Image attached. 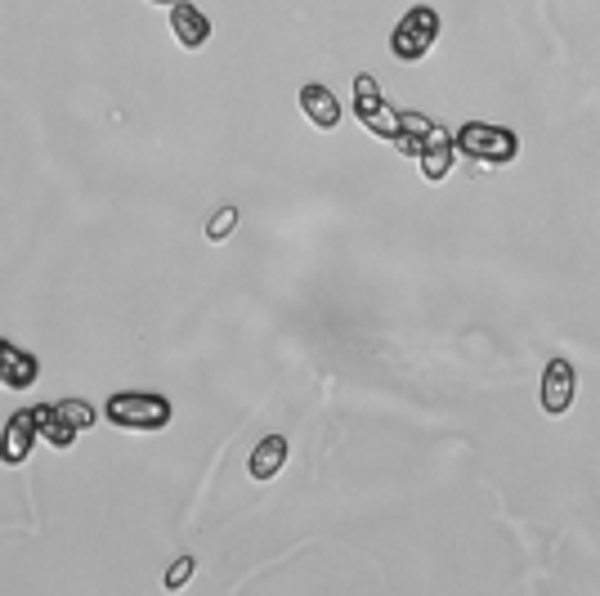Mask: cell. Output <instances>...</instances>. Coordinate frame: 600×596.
<instances>
[{
	"label": "cell",
	"mask_w": 600,
	"mask_h": 596,
	"mask_svg": "<svg viewBox=\"0 0 600 596\" xmlns=\"http://www.w3.org/2000/svg\"><path fill=\"white\" fill-rule=\"evenodd\" d=\"M417 162H422V175L430 184L448 180V171H452V140H448V130H435V136L426 140V149L417 153Z\"/></svg>",
	"instance_id": "8fae6325"
},
{
	"label": "cell",
	"mask_w": 600,
	"mask_h": 596,
	"mask_svg": "<svg viewBox=\"0 0 600 596\" xmlns=\"http://www.w3.org/2000/svg\"><path fill=\"white\" fill-rule=\"evenodd\" d=\"M301 112H305V121H309L314 130H337V126H341V104H337V95H331L327 86H318V82L301 86Z\"/></svg>",
	"instance_id": "ba28073f"
},
{
	"label": "cell",
	"mask_w": 600,
	"mask_h": 596,
	"mask_svg": "<svg viewBox=\"0 0 600 596\" xmlns=\"http://www.w3.org/2000/svg\"><path fill=\"white\" fill-rule=\"evenodd\" d=\"M36 377H41L36 355L14 346L10 337H0V386H6V390H28V386H36Z\"/></svg>",
	"instance_id": "52a82bcc"
},
{
	"label": "cell",
	"mask_w": 600,
	"mask_h": 596,
	"mask_svg": "<svg viewBox=\"0 0 600 596\" xmlns=\"http://www.w3.org/2000/svg\"><path fill=\"white\" fill-rule=\"evenodd\" d=\"M233 229H238V207H233V203H225V207L207 220V238H211V242H225Z\"/></svg>",
	"instance_id": "5bb4252c"
},
{
	"label": "cell",
	"mask_w": 600,
	"mask_h": 596,
	"mask_svg": "<svg viewBox=\"0 0 600 596\" xmlns=\"http://www.w3.org/2000/svg\"><path fill=\"white\" fill-rule=\"evenodd\" d=\"M149 6H179V0H149Z\"/></svg>",
	"instance_id": "2e32d148"
},
{
	"label": "cell",
	"mask_w": 600,
	"mask_h": 596,
	"mask_svg": "<svg viewBox=\"0 0 600 596\" xmlns=\"http://www.w3.org/2000/svg\"><path fill=\"white\" fill-rule=\"evenodd\" d=\"M36 418H41V440H50L54 448H73L77 444V426L68 422V418H63L54 404H36Z\"/></svg>",
	"instance_id": "4fadbf2b"
},
{
	"label": "cell",
	"mask_w": 600,
	"mask_h": 596,
	"mask_svg": "<svg viewBox=\"0 0 600 596\" xmlns=\"http://www.w3.org/2000/svg\"><path fill=\"white\" fill-rule=\"evenodd\" d=\"M435 121L426 117V112H404V130H399V140H394V149L399 153H408V158H417L422 149H426V140L435 136Z\"/></svg>",
	"instance_id": "7c38bea8"
},
{
	"label": "cell",
	"mask_w": 600,
	"mask_h": 596,
	"mask_svg": "<svg viewBox=\"0 0 600 596\" xmlns=\"http://www.w3.org/2000/svg\"><path fill=\"white\" fill-rule=\"evenodd\" d=\"M354 117L363 121V130H372V136L385 140V144H394L399 130H404V112H394V108L385 104L377 77H368V73L354 77Z\"/></svg>",
	"instance_id": "277c9868"
},
{
	"label": "cell",
	"mask_w": 600,
	"mask_h": 596,
	"mask_svg": "<svg viewBox=\"0 0 600 596\" xmlns=\"http://www.w3.org/2000/svg\"><path fill=\"white\" fill-rule=\"evenodd\" d=\"M193 570H197V561L193 556H175V565L166 570V587L175 592V587H184L188 578H193Z\"/></svg>",
	"instance_id": "9a60e30c"
},
{
	"label": "cell",
	"mask_w": 600,
	"mask_h": 596,
	"mask_svg": "<svg viewBox=\"0 0 600 596\" xmlns=\"http://www.w3.org/2000/svg\"><path fill=\"white\" fill-rule=\"evenodd\" d=\"M439 28L444 23H439V14L430 6H413L404 19H399V28L390 36V54L399 63H422L430 54V45L439 41Z\"/></svg>",
	"instance_id": "3957f363"
},
{
	"label": "cell",
	"mask_w": 600,
	"mask_h": 596,
	"mask_svg": "<svg viewBox=\"0 0 600 596\" xmlns=\"http://www.w3.org/2000/svg\"><path fill=\"white\" fill-rule=\"evenodd\" d=\"M171 32L184 50H203L211 41V19L188 0H179V6H171Z\"/></svg>",
	"instance_id": "9c48e42d"
},
{
	"label": "cell",
	"mask_w": 600,
	"mask_h": 596,
	"mask_svg": "<svg viewBox=\"0 0 600 596\" xmlns=\"http://www.w3.org/2000/svg\"><path fill=\"white\" fill-rule=\"evenodd\" d=\"M574 390H578V372L569 359H552L543 368V413L547 418H565L574 404Z\"/></svg>",
	"instance_id": "8992f818"
},
{
	"label": "cell",
	"mask_w": 600,
	"mask_h": 596,
	"mask_svg": "<svg viewBox=\"0 0 600 596\" xmlns=\"http://www.w3.org/2000/svg\"><path fill=\"white\" fill-rule=\"evenodd\" d=\"M36 440H41V418H36V409H19V413L6 422V431H0V462H6V467H19V462L32 457Z\"/></svg>",
	"instance_id": "5b68a950"
},
{
	"label": "cell",
	"mask_w": 600,
	"mask_h": 596,
	"mask_svg": "<svg viewBox=\"0 0 600 596\" xmlns=\"http://www.w3.org/2000/svg\"><path fill=\"white\" fill-rule=\"evenodd\" d=\"M466 158H476L484 166H511L520 158V136L506 126H493V121H466L452 140Z\"/></svg>",
	"instance_id": "7a4b0ae2"
},
{
	"label": "cell",
	"mask_w": 600,
	"mask_h": 596,
	"mask_svg": "<svg viewBox=\"0 0 600 596\" xmlns=\"http://www.w3.org/2000/svg\"><path fill=\"white\" fill-rule=\"evenodd\" d=\"M103 418L117 431H166L171 426V400L166 394H144V390H121L108 400Z\"/></svg>",
	"instance_id": "6da1fadb"
},
{
	"label": "cell",
	"mask_w": 600,
	"mask_h": 596,
	"mask_svg": "<svg viewBox=\"0 0 600 596\" xmlns=\"http://www.w3.org/2000/svg\"><path fill=\"white\" fill-rule=\"evenodd\" d=\"M283 462H287V440H283V435H264V440L251 448L247 472H251V480H274V476L283 472Z\"/></svg>",
	"instance_id": "30bf717a"
}]
</instances>
